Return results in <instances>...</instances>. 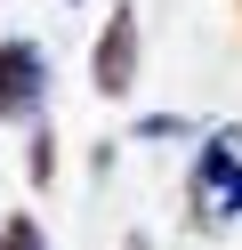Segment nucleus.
<instances>
[{"label":"nucleus","mask_w":242,"mask_h":250,"mask_svg":"<svg viewBox=\"0 0 242 250\" xmlns=\"http://www.w3.org/2000/svg\"><path fill=\"white\" fill-rule=\"evenodd\" d=\"M186 210H194V226H226V218L242 210V129H218L202 153H194Z\"/></svg>","instance_id":"f257e3e1"},{"label":"nucleus","mask_w":242,"mask_h":250,"mask_svg":"<svg viewBox=\"0 0 242 250\" xmlns=\"http://www.w3.org/2000/svg\"><path fill=\"white\" fill-rule=\"evenodd\" d=\"M48 105V57L32 41H0V121H41Z\"/></svg>","instance_id":"f03ea898"},{"label":"nucleus","mask_w":242,"mask_h":250,"mask_svg":"<svg viewBox=\"0 0 242 250\" xmlns=\"http://www.w3.org/2000/svg\"><path fill=\"white\" fill-rule=\"evenodd\" d=\"M89 81H97V97H121V89L137 81V17H129V0H121V8L105 17V33H97Z\"/></svg>","instance_id":"7ed1b4c3"},{"label":"nucleus","mask_w":242,"mask_h":250,"mask_svg":"<svg viewBox=\"0 0 242 250\" xmlns=\"http://www.w3.org/2000/svg\"><path fill=\"white\" fill-rule=\"evenodd\" d=\"M0 250H48V242H41L32 218H8V226H0Z\"/></svg>","instance_id":"20e7f679"},{"label":"nucleus","mask_w":242,"mask_h":250,"mask_svg":"<svg viewBox=\"0 0 242 250\" xmlns=\"http://www.w3.org/2000/svg\"><path fill=\"white\" fill-rule=\"evenodd\" d=\"M48 178H57V137L41 129V137H32V186H48Z\"/></svg>","instance_id":"39448f33"}]
</instances>
